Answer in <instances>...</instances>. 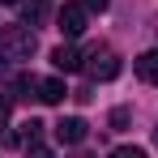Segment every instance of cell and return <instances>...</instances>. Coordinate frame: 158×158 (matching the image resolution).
I'll list each match as a JSON object with an SVG mask.
<instances>
[{
  "label": "cell",
  "instance_id": "cell-13",
  "mask_svg": "<svg viewBox=\"0 0 158 158\" xmlns=\"http://www.w3.org/2000/svg\"><path fill=\"white\" fill-rule=\"evenodd\" d=\"M26 158H56V154H52V150H47V145H39V141H34V145H30V150H26Z\"/></svg>",
  "mask_w": 158,
  "mask_h": 158
},
{
  "label": "cell",
  "instance_id": "cell-11",
  "mask_svg": "<svg viewBox=\"0 0 158 158\" xmlns=\"http://www.w3.org/2000/svg\"><path fill=\"white\" fill-rule=\"evenodd\" d=\"M111 158H145V150H141V145H120Z\"/></svg>",
  "mask_w": 158,
  "mask_h": 158
},
{
  "label": "cell",
  "instance_id": "cell-6",
  "mask_svg": "<svg viewBox=\"0 0 158 158\" xmlns=\"http://www.w3.org/2000/svg\"><path fill=\"white\" fill-rule=\"evenodd\" d=\"M132 73L145 81V85H158V52H145L132 60Z\"/></svg>",
  "mask_w": 158,
  "mask_h": 158
},
{
  "label": "cell",
  "instance_id": "cell-9",
  "mask_svg": "<svg viewBox=\"0 0 158 158\" xmlns=\"http://www.w3.org/2000/svg\"><path fill=\"white\" fill-rule=\"evenodd\" d=\"M13 85L22 90V98H39V77H34V73H30V77H17Z\"/></svg>",
  "mask_w": 158,
  "mask_h": 158
},
{
  "label": "cell",
  "instance_id": "cell-1",
  "mask_svg": "<svg viewBox=\"0 0 158 158\" xmlns=\"http://www.w3.org/2000/svg\"><path fill=\"white\" fill-rule=\"evenodd\" d=\"M0 56L9 64H22L34 56V26H0Z\"/></svg>",
  "mask_w": 158,
  "mask_h": 158
},
{
  "label": "cell",
  "instance_id": "cell-7",
  "mask_svg": "<svg viewBox=\"0 0 158 158\" xmlns=\"http://www.w3.org/2000/svg\"><path fill=\"white\" fill-rule=\"evenodd\" d=\"M64 81L60 77H47V81H39V103H47V107H56V103H64Z\"/></svg>",
  "mask_w": 158,
  "mask_h": 158
},
{
  "label": "cell",
  "instance_id": "cell-12",
  "mask_svg": "<svg viewBox=\"0 0 158 158\" xmlns=\"http://www.w3.org/2000/svg\"><path fill=\"white\" fill-rule=\"evenodd\" d=\"M124 124H128V107H115L111 111V128H124Z\"/></svg>",
  "mask_w": 158,
  "mask_h": 158
},
{
  "label": "cell",
  "instance_id": "cell-3",
  "mask_svg": "<svg viewBox=\"0 0 158 158\" xmlns=\"http://www.w3.org/2000/svg\"><path fill=\"white\" fill-rule=\"evenodd\" d=\"M85 4L81 0H69V4H60V13H56V30L64 34V39H77L81 30H85Z\"/></svg>",
  "mask_w": 158,
  "mask_h": 158
},
{
  "label": "cell",
  "instance_id": "cell-5",
  "mask_svg": "<svg viewBox=\"0 0 158 158\" xmlns=\"http://www.w3.org/2000/svg\"><path fill=\"white\" fill-rule=\"evenodd\" d=\"M52 64L60 69V73H77L81 64H85V56H81L77 47H73V43H60V47L52 52Z\"/></svg>",
  "mask_w": 158,
  "mask_h": 158
},
{
  "label": "cell",
  "instance_id": "cell-15",
  "mask_svg": "<svg viewBox=\"0 0 158 158\" xmlns=\"http://www.w3.org/2000/svg\"><path fill=\"white\" fill-rule=\"evenodd\" d=\"M9 107H13V103H9V94H0V128L9 124Z\"/></svg>",
  "mask_w": 158,
  "mask_h": 158
},
{
  "label": "cell",
  "instance_id": "cell-14",
  "mask_svg": "<svg viewBox=\"0 0 158 158\" xmlns=\"http://www.w3.org/2000/svg\"><path fill=\"white\" fill-rule=\"evenodd\" d=\"M81 4H85V13H107L111 0H81Z\"/></svg>",
  "mask_w": 158,
  "mask_h": 158
},
{
  "label": "cell",
  "instance_id": "cell-4",
  "mask_svg": "<svg viewBox=\"0 0 158 158\" xmlns=\"http://www.w3.org/2000/svg\"><path fill=\"white\" fill-rule=\"evenodd\" d=\"M85 132H90V124H85L81 115H64V120L56 124V141H60V145H81Z\"/></svg>",
  "mask_w": 158,
  "mask_h": 158
},
{
  "label": "cell",
  "instance_id": "cell-2",
  "mask_svg": "<svg viewBox=\"0 0 158 158\" xmlns=\"http://www.w3.org/2000/svg\"><path fill=\"white\" fill-rule=\"evenodd\" d=\"M81 69H85V77H90V81H111L115 73H120V60H115L111 47H94V52L85 56Z\"/></svg>",
  "mask_w": 158,
  "mask_h": 158
},
{
  "label": "cell",
  "instance_id": "cell-18",
  "mask_svg": "<svg viewBox=\"0 0 158 158\" xmlns=\"http://www.w3.org/2000/svg\"><path fill=\"white\" fill-rule=\"evenodd\" d=\"M154 141H158V128H154Z\"/></svg>",
  "mask_w": 158,
  "mask_h": 158
},
{
  "label": "cell",
  "instance_id": "cell-17",
  "mask_svg": "<svg viewBox=\"0 0 158 158\" xmlns=\"http://www.w3.org/2000/svg\"><path fill=\"white\" fill-rule=\"evenodd\" d=\"M73 158H94V154H73Z\"/></svg>",
  "mask_w": 158,
  "mask_h": 158
},
{
  "label": "cell",
  "instance_id": "cell-16",
  "mask_svg": "<svg viewBox=\"0 0 158 158\" xmlns=\"http://www.w3.org/2000/svg\"><path fill=\"white\" fill-rule=\"evenodd\" d=\"M0 4H22V0H0Z\"/></svg>",
  "mask_w": 158,
  "mask_h": 158
},
{
  "label": "cell",
  "instance_id": "cell-10",
  "mask_svg": "<svg viewBox=\"0 0 158 158\" xmlns=\"http://www.w3.org/2000/svg\"><path fill=\"white\" fill-rule=\"evenodd\" d=\"M39 132H43V124H39V120H26V124H22V141L34 145V141H39Z\"/></svg>",
  "mask_w": 158,
  "mask_h": 158
},
{
  "label": "cell",
  "instance_id": "cell-8",
  "mask_svg": "<svg viewBox=\"0 0 158 158\" xmlns=\"http://www.w3.org/2000/svg\"><path fill=\"white\" fill-rule=\"evenodd\" d=\"M47 4H52V0H22V17H26V26H39V22L47 17Z\"/></svg>",
  "mask_w": 158,
  "mask_h": 158
}]
</instances>
